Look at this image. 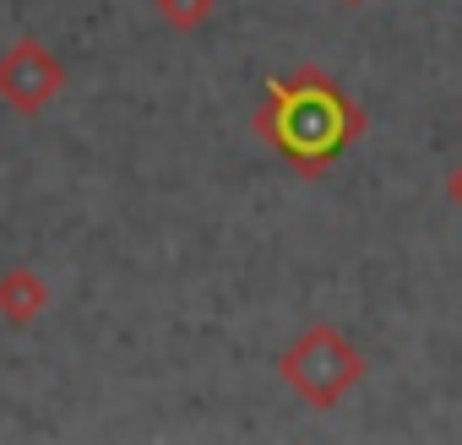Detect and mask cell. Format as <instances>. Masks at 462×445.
<instances>
[{
	"label": "cell",
	"instance_id": "obj_4",
	"mask_svg": "<svg viewBox=\"0 0 462 445\" xmlns=\"http://www.w3.org/2000/svg\"><path fill=\"white\" fill-rule=\"evenodd\" d=\"M44 310H50V283L33 267H6V272H0V321L23 331Z\"/></svg>",
	"mask_w": 462,
	"mask_h": 445
},
{
	"label": "cell",
	"instance_id": "obj_1",
	"mask_svg": "<svg viewBox=\"0 0 462 445\" xmlns=\"http://www.w3.org/2000/svg\"><path fill=\"white\" fill-rule=\"evenodd\" d=\"M256 131L300 168V174H327L359 136H365V109L316 66L300 77H273L256 109Z\"/></svg>",
	"mask_w": 462,
	"mask_h": 445
},
{
	"label": "cell",
	"instance_id": "obj_6",
	"mask_svg": "<svg viewBox=\"0 0 462 445\" xmlns=\"http://www.w3.org/2000/svg\"><path fill=\"white\" fill-rule=\"evenodd\" d=\"M446 195H451V206L462 212V163H457V168L446 174Z\"/></svg>",
	"mask_w": 462,
	"mask_h": 445
},
{
	"label": "cell",
	"instance_id": "obj_7",
	"mask_svg": "<svg viewBox=\"0 0 462 445\" xmlns=\"http://www.w3.org/2000/svg\"><path fill=\"white\" fill-rule=\"evenodd\" d=\"M343 6H365V0H343Z\"/></svg>",
	"mask_w": 462,
	"mask_h": 445
},
{
	"label": "cell",
	"instance_id": "obj_2",
	"mask_svg": "<svg viewBox=\"0 0 462 445\" xmlns=\"http://www.w3.org/2000/svg\"><path fill=\"white\" fill-rule=\"evenodd\" d=\"M365 369H370L365 353H359L337 326H327V321L305 326V331L283 348V359H278L283 386H289L305 407H316V413L337 407V402L365 380Z\"/></svg>",
	"mask_w": 462,
	"mask_h": 445
},
{
	"label": "cell",
	"instance_id": "obj_3",
	"mask_svg": "<svg viewBox=\"0 0 462 445\" xmlns=\"http://www.w3.org/2000/svg\"><path fill=\"white\" fill-rule=\"evenodd\" d=\"M66 93V60L44 39H17L0 50V104H12L23 120L44 114Z\"/></svg>",
	"mask_w": 462,
	"mask_h": 445
},
{
	"label": "cell",
	"instance_id": "obj_5",
	"mask_svg": "<svg viewBox=\"0 0 462 445\" xmlns=\"http://www.w3.org/2000/svg\"><path fill=\"white\" fill-rule=\"evenodd\" d=\"M152 12L169 33H196L212 12H217V0H152Z\"/></svg>",
	"mask_w": 462,
	"mask_h": 445
}]
</instances>
